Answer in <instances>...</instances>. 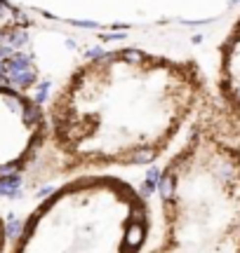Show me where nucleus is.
<instances>
[{
	"label": "nucleus",
	"instance_id": "3",
	"mask_svg": "<svg viewBox=\"0 0 240 253\" xmlns=\"http://www.w3.org/2000/svg\"><path fill=\"white\" fill-rule=\"evenodd\" d=\"M151 209L111 174H80L26 216L7 253H144Z\"/></svg>",
	"mask_w": 240,
	"mask_h": 253
},
{
	"label": "nucleus",
	"instance_id": "6",
	"mask_svg": "<svg viewBox=\"0 0 240 253\" xmlns=\"http://www.w3.org/2000/svg\"><path fill=\"white\" fill-rule=\"evenodd\" d=\"M0 253H7V228H5L2 216H0Z\"/></svg>",
	"mask_w": 240,
	"mask_h": 253
},
{
	"label": "nucleus",
	"instance_id": "5",
	"mask_svg": "<svg viewBox=\"0 0 240 253\" xmlns=\"http://www.w3.org/2000/svg\"><path fill=\"white\" fill-rule=\"evenodd\" d=\"M212 92L219 110L240 134V17L233 21L219 47L217 77Z\"/></svg>",
	"mask_w": 240,
	"mask_h": 253
},
{
	"label": "nucleus",
	"instance_id": "2",
	"mask_svg": "<svg viewBox=\"0 0 240 253\" xmlns=\"http://www.w3.org/2000/svg\"><path fill=\"white\" fill-rule=\"evenodd\" d=\"M163 234L149 253H240V134L214 92L158 180Z\"/></svg>",
	"mask_w": 240,
	"mask_h": 253
},
{
	"label": "nucleus",
	"instance_id": "4",
	"mask_svg": "<svg viewBox=\"0 0 240 253\" xmlns=\"http://www.w3.org/2000/svg\"><path fill=\"white\" fill-rule=\"evenodd\" d=\"M47 110L14 87L0 84V180H10L43 157Z\"/></svg>",
	"mask_w": 240,
	"mask_h": 253
},
{
	"label": "nucleus",
	"instance_id": "1",
	"mask_svg": "<svg viewBox=\"0 0 240 253\" xmlns=\"http://www.w3.org/2000/svg\"><path fill=\"white\" fill-rule=\"evenodd\" d=\"M212 96L193 59L120 47L76 66L47 103V176L153 164Z\"/></svg>",
	"mask_w": 240,
	"mask_h": 253
}]
</instances>
